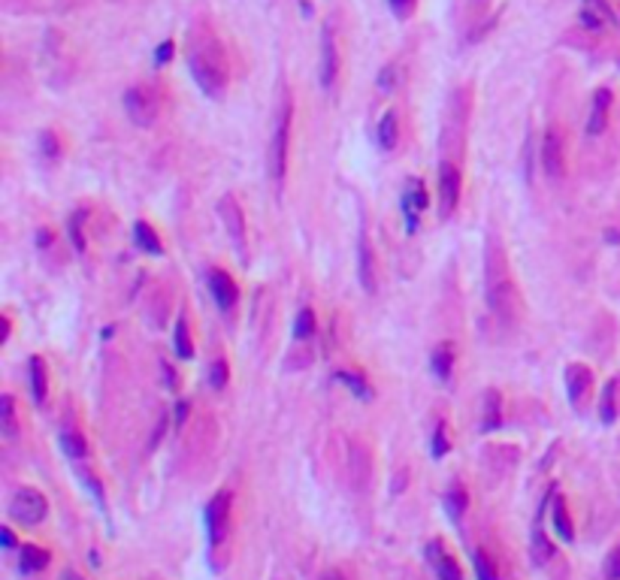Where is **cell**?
<instances>
[{
	"label": "cell",
	"instance_id": "1",
	"mask_svg": "<svg viewBox=\"0 0 620 580\" xmlns=\"http://www.w3.org/2000/svg\"><path fill=\"white\" fill-rule=\"evenodd\" d=\"M188 70L194 76L197 88L206 97H221L228 88V55L221 43L209 31H191L188 36Z\"/></svg>",
	"mask_w": 620,
	"mask_h": 580
},
{
	"label": "cell",
	"instance_id": "2",
	"mask_svg": "<svg viewBox=\"0 0 620 580\" xmlns=\"http://www.w3.org/2000/svg\"><path fill=\"white\" fill-rule=\"evenodd\" d=\"M484 284H487V306L503 323H515L518 314V296H515V284L508 278V266L499 245L491 239L487 242V254H484Z\"/></svg>",
	"mask_w": 620,
	"mask_h": 580
},
{
	"label": "cell",
	"instance_id": "3",
	"mask_svg": "<svg viewBox=\"0 0 620 580\" xmlns=\"http://www.w3.org/2000/svg\"><path fill=\"white\" fill-rule=\"evenodd\" d=\"M288 133H291V103H282V112L276 118V130H272V139H269V149H267V169L279 185L284 178V166H288Z\"/></svg>",
	"mask_w": 620,
	"mask_h": 580
},
{
	"label": "cell",
	"instance_id": "4",
	"mask_svg": "<svg viewBox=\"0 0 620 580\" xmlns=\"http://www.w3.org/2000/svg\"><path fill=\"white\" fill-rule=\"evenodd\" d=\"M46 514H49V502L33 487H18L13 493V499H9V517L21 526H40Z\"/></svg>",
	"mask_w": 620,
	"mask_h": 580
},
{
	"label": "cell",
	"instance_id": "5",
	"mask_svg": "<svg viewBox=\"0 0 620 580\" xmlns=\"http://www.w3.org/2000/svg\"><path fill=\"white\" fill-rule=\"evenodd\" d=\"M124 112L137 127H149L158 118V97L149 88H130L124 94Z\"/></svg>",
	"mask_w": 620,
	"mask_h": 580
},
{
	"label": "cell",
	"instance_id": "6",
	"mask_svg": "<svg viewBox=\"0 0 620 580\" xmlns=\"http://www.w3.org/2000/svg\"><path fill=\"white\" fill-rule=\"evenodd\" d=\"M206 529H209V541L212 544H221L230 532V493L221 490L215 499L209 502L206 508Z\"/></svg>",
	"mask_w": 620,
	"mask_h": 580
},
{
	"label": "cell",
	"instance_id": "7",
	"mask_svg": "<svg viewBox=\"0 0 620 580\" xmlns=\"http://www.w3.org/2000/svg\"><path fill=\"white\" fill-rule=\"evenodd\" d=\"M218 215H221L224 227H228L233 248L240 251V254H245V221H242V205L233 200V193H224V197H221V203H218Z\"/></svg>",
	"mask_w": 620,
	"mask_h": 580
},
{
	"label": "cell",
	"instance_id": "8",
	"mask_svg": "<svg viewBox=\"0 0 620 580\" xmlns=\"http://www.w3.org/2000/svg\"><path fill=\"white\" fill-rule=\"evenodd\" d=\"M427 203H430V193H427L424 181L421 178H409L405 181V190H402V215H405V230L418 227V218L421 212L427 209Z\"/></svg>",
	"mask_w": 620,
	"mask_h": 580
},
{
	"label": "cell",
	"instance_id": "9",
	"mask_svg": "<svg viewBox=\"0 0 620 580\" xmlns=\"http://www.w3.org/2000/svg\"><path fill=\"white\" fill-rule=\"evenodd\" d=\"M457 203H460V169L445 161L439 166V209L448 218L457 209Z\"/></svg>",
	"mask_w": 620,
	"mask_h": 580
},
{
	"label": "cell",
	"instance_id": "10",
	"mask_svg": "<svg viewBox=\"0 0 620 580\" xmlns=\"http://www.w3.org/2000/svg\"><path fill=\"white\" fill-rule=\"evenodd\" d=\"M209 294L215 299V306L221 311H230L236 306V296H240V290H236L233 278L224 272V269H212L209 272Z\"/></svg>",
	"mask_w": 620,
	"mask_h": 580
},
{
	"label": "cell",
	"instance_id": "11",
	"mask_svg": "<svg viewBox=\"0 0 620 580\" xmlns=\"http://www.w3.org/2000/svg\"><path fill=\"white\" fill-rule=\"evenodd\" d=\"M542 163H545V173L557 178L563 176V142H560V133L551 127L545 130V142H542Z\"/></svg>",
	"mask_w": 620,
	"mask_h": 580
},
{
	"label": "cell",
	"instance_id": "12",
	"mask_svg": "<svg viewBox=\"0 0 620 580\" xmlns=\"http://www.w3.org/2000/svg\"><path fill=\"white\" fill-rule=\"evenodd\" d=\"M427 553H430V562H433V571H436V580H463V571L460 565L454 562V556L445 553L442 544H430L427 547Z\"/></svg>",
	"mask_w": 620,
	"mask_h": 580
},
{
	"label": "cell",
	"instance_id": "13",
	"mask_svg": "<svg viewBox=\"0 0 620 580\" xmlns=\"http://www.w3.org/2000/svg\"><path fill=\"white\" fill-rule=\"evenodd\" d=\"M336 43H333V31L324 28L321 31V85L324 88H330L333 79H336Z\"/></svg>",
	"mask_w": 620,
	"mask_h": 580
},
{
	"label": "cell",
	"instance_id": "14",
	"mask_svg": "<svg viewBox=\"0 0 620 580\" xmlns=\"http://www.w3.org/2000/svg\"><path fill=\"white\" fill-rule=\"evenodd\" d=\"M593 384V375H590V369H584V366H569L566 369V387H569V402L572 405H578L584 396H587V387Z\"/></svg>",
	"mask_w": 620,
	"mask_h": 580
},
{
	"label": "cell",
	"instance_id": "15",
	"mask_svg": "<svg viewBox=\"0 0 620 580\" xmlns=\"http://www.w3.org/2000/svg\"><path fill=\"white\" fill-rule=\"evenodd\" d=\"M357 275L366 294H375V266H373V251H369L366 236H360V248H357Z\"/></svg>",
	"mask_w": 620,
	"mask_h": 580
},
{
	"label": "cell",
	"instance_id": "16",
	"mask_svg": "<svg viewBox=\"0 0 620 580\" xmlns=\"http://www.w3.org/2000/svg\"><path fill=\"white\" fill-rule=\"evenodd\" d=\"M608 106H611V94H608V91H596L593 109H590V121H587V133H590V136H599V133L605 130Z\"/></svg>",
	"mask_w": 620,
	"mask_h": 580
},
{
	"label": "cell",
	"instance_id": "17",
	"mask_svg": "<svg viewBox=\"0 0 620 580\" xmlns=\"http://www.w3.org/2000/svg\"><path fill=\"white\" fill-rule=\"evenodd\" d=\"M21 571L25 574H31V571H43L46 565H49V550H43V547H37V544H25L21 547Z\"/></svg>",
	"mask_w": 620,
	"mask_h": 580
},
{
	"label": "cell",
	"instance_id": "18",
	"mask_svg": "<svg viewBox=\"0 0 620 580\" xmlns=\"http://www.w3.org/2000/svg\"><path fill=\"white\" fill-rule=\"evenodd\" d=\"M499 423H503V396H499L496 390H487V396H484V420H481V426H484V429H496Z\"/></svg>",
	"mask_w": 620,
	"mask_h": 580
},
{
	"label": "cell",
	"instance_id": "19",
	"mask_svg": "<svg viewBox=\"0 0 620 580\" xmlns=\"http://www.w3.org/2000/svg\"><path fill=\"white\" fill-rule=\"evenodd\" d=\"M134 239H137V245H139L142 251H149V254H164V245H161L158 233L151 230V224L137 221V224H134Z\"/></svg>",
	"mask_w": 620,
	"mask_h": 580
},
{
	"label": "cell",
	"instance_id": "20",
	"mask_svg": "<svg viewBox=\"0 0 620 580\" xmlns=\"http://www.w3.org/2000/svg\"><path fill=\"white\" fill-rule=\"evenodd\" d=\"M400 139V127H397V112H385L378 121V145L385 151H390Z\"/></svg>",
	"mask_w": 620,
	"mask_h": 580
},
{
	"label": "cell",
	"instance_id": "21",
	"mask_svg": "<svg viewBox=\"0 0 620 580\" xmlns=\"http://www.w3.org/2000/svg\"><path fill=\"white\" fill-rule=\"evenodd\" d=\"M28 372H31V396H33V402L43 405V402H46V387H49V384H46L43 360H40V357H31Z\"/></svg>",
	"mask_w": 620,
	"mask_h": 580
},
{
	"label": "cell",
	"instance_id": "22",
	"mask_svg": "<svg viewBox=\"0 0 620 580\" xmlns=\"http://www.w3.org/2000/svg\"><path fill=\"white\" fill-rule=\"evenodd\" d=\"M451 366H454V348L445 342V345H439L433 350V375H436L439 381H448L451 378Z\"/></svg>",
	"mask_w": 620,
	"mask_h": 580
},
{
	"label": "cell",
	"instance_id": "23",
	"mask_svg": "<svg viewBox=\"0 0 620 580\" xmlns=\"http://www.w3.org/2000/svg\"><path fill=\"white\" fill-rule=\"evenodd\" d=\"M0 429H4V435L9 441L18 435V423H16V402H13V396H4L0 399Z\"/></svg>",
	"mask_w": 620,
	"mask_h": 580
},
{
	"label": "cell",
	"instance_id": "24",
	"mask_svg": "<svg viewBox=\"0 0 620 580\" xmlns=\"http://www.w3.org/2000/svg\"><path fill=\"white\" fill-rule=\"evenodd\" d=\"M551 517H554V529H557V535H560V538H563V541H572V538H575V532H572L569 511H566V502L560 499V495H557V502H554Z\"/></svg>",
	"mask_w": 620,
	"mask_h": 580
},
{
	"label": "cell",
	"instance_id": "25",
	"mask_svg": "<svg viewBox=\"0 0 620 580\" xmlns=\"http://www.w3.org/2000/svg\"><path fill=\"white\" fill-rule=\"evenodd\" d=\"M173 345H176V354L182 360L194 357V345H191V335H188V321L178 318L176 321V330H173Z\"/></svg>",
	"mask_w": 620,
	"mask_h": 580
},
{
	"label": "cell",
	"instance_id": "26",
	"mask_svg": "<svg viewBox=\"0 0 620 580\" xmlns=\"http://www.w3.org/2000/svg\"><path fill=\"white\" fill-rule=\"evenodd\" d=\"M551 556H554L551 541L545 538L542 526H535V529H533V562H535V565H545L547 559H551Z\"/></svg>",
	"mask_w": 620,
	"mask_h": 580
},
{
	"label": "cell",
	"instance_id": "27",
	"mask_svg": "<svg viewBox=\"0 0 620 580\" xmlns=\"http://www.w3.org/2000/svg\"><path fill=\"white\" fill-rule=\"evenodd\" d=\"M61 447H64V453L70 456V459H82L88 453V447H85V441H82V435L79 432H61Z\"/></svg>",
	"mask_w": 620,
	"mask_h": 580
},
{
	"label": "cell",
	"instance_id": "28",
	"mask_svg": "<svg viewBox=\"0 0 620 580\" xmlns=\"http://www.w3.org/2000/svg\"><path fill=\"white\" fill-rule=\"evenodd\" d=\"M445 508H448L451 520H460L463 511H466V493H463L460 487H451L448 495H445Z\"/></svg>",
	"mask_w": 620,
	"mask_h": 580
},
{
	"label": "cell",
	"instance_id": "29",
	"mask_svg": "<svg viewBox=\"0 0 620 580\" xmlns=\"http://www.w3.org/2000/svg\"><path fill=\"white\" fill-rule=\"evenodd\" d=\"M294 335H296V338H309V335H315V311H312V308H303L300 314H296Z\"/></svg>",
	"mask_w": 620,
	"mask_h": 580
},
{
	"label": "cell",
	"instance_id": "30",
	"mask_svg": "<svg viewBox=\"0 0 620 580\" xmlns=\"http://www.w3.org/2000/svg\"><path fill=\"white\" fill-rule=\"evenodd\" d=\"M82 227H85V212H76L70 218V239H73L76 251H85V233H82Z\"/></svg>",
	"mask_w": 620,
	"mask_h": 580
},
{
	"label": "cell",
	"instance_id": "31",
	"mask_svg": "<svg viewBox=\"0 0 620 580\" xmlns=\"http://www.w3.org/2000/svg\"><path fill=\"white\" fill-rule=\"evenodd\" d=\"M614 393H617L614 381H611V384H605L602 405H599V417H602V423H611V420H614Z\"/></svg>",
	"mask_w": 620,
	"mask_h": 580
},
{
	"label": "cell",
	"instance_id": "32",
	"mask_svg": "<svg viewBox=\"0 0 620 580\" xmlns=\"http://www.w3.org/2000/svg\"><path fill=\"white\" fill-rule=\"evenodd\" d=\"M475 574H479V580H499L496 568H493V562H491V556H487V553H475Z\"/></svg>",
	"mask_w": 620,
	"mask_h": 580
},
{
	"label": "cell",
	"instance_id": "33",
	"mask_svg": "<svg viewBox=\"0 0 620 580\" xmlns=\"http://www.w3.org/2000/svg\"><path fill=\"white\" fill-rule=\"evenodd\" d=\"M336 381H342V384H348V387H351V393H354V396H363V399L369 396V390H366V381L360 378V375H348V372H339V375H336Z\"/></svg>",
	"mask_w": 620,
	"mask_h": 580
},
{
	"label": "cell",
	"instance_id": "34",
	"mask_svg": "<svg viewBox=\"0 0 620 580\" xmlns=\"http://www.w3.org/2000/svg\"><path fill=\"white\" fill-rule=\"evenodd\" d=\"M209 384L215 387V390H221V387L228 384V362H224V360H215V362H212V372H209Z\"/></svg>",
	"mask_w": 620,
	"mask_h": 580
},
{
	"label": "cell",
	"instance_id": "35",
	"mask_svg": "<svg viewBox=\"0 0 620 580\" xmlns=\"http://www.w3.org/2000/svg\"><path fill=\"white\" fill-rule=\"evenodd\" d=\"M605 577H608V580H620V547L608 553V559H605Z\"/></svg>",
	"mask_w": 620,
	"mask_h": 580
},
{
	"label": "cell",
	"instance_id": "36",
	"mask_svg": "<svg viewBox=\"0 0 620 580\" xmlns=\"http://www.w3.org/2000/svg\"><path fill=\"white\" fill-rule=\"evenodd\" d=\"M445 453H448V439H445V426L439 423V429L433 435V456L439 459V456H445Z\"/></svg>",
	"mask_w": 620,
	"mask_h": 580
},
{
	"label": "cell",
	"instance_id": "37",
	"mask_svg": "<svg viewBox=\"0 0 620 580\" xmlns=\"http://www.w3.org/2000/svg\"><path fill=\"white\" fill-rule=\"evenodd\" d=\"M388 6L393 9V16H397V18H405V16H412L415 0H388Z\"/></svg>",
	"mask_w": 620,
	"mask_h": 580
},
{
	"label": "cell",
	"instance_id": "38",
	"mask_svg": "<svg viewBox=\"0 0 620 580\" xmlns=\"http://www.w3.org/2000/svg\"><path fill=\"white\" fill-rule=\"evenodd\" d=\"M393 82H397V67H385V70H381V79H378V88H381V91H390Z\"/></svg>",
	"mask_w": 620,
	"mask_h": 580
},
{
	"label": "cell",
	"instance_id": "39",
	"mask_svg": "<svg viewBox=\"0 0 620 580\" xmlns=\"http://www.w3.org/2000/svg\"><path fill=\"white\" fill-rule=\"evenodd\" d=\"M170 58H173V43H161L158 52H154V60H158V64H166Z\"/></svg>",
	"mask_w": 620,
	"mask_h": 580
},
{
	"label": "cell",
	"instance_id": "40",
	"mask_svg": "<svg viewBox=\"0 0 620 580\" xmlns=\"http://www.w3.org/2000/svg\"><path fill=\"white\" fill-rule=\"evenodd\" d=\"M0 541H4V547H6V550L16 544V538H13V532H9V529H0Z\"/></svg>",
	"mask_w": 620,
	"mask_h": 580
},
{
	"label": "cell",
	"instance_id": "41",
	"mask_svg": "<svg viewBox=\"0 0 620 580\" xmlns=\"http://www.w3.org/2000/svg\"><path fill=\"white\" fill-rule=\"evenodd\" d=\"M37 239H40L37 245H40V248H46V245H49V242H52V233H46V230H40V233H37Z\"/></svg>",
	"mask_w": 620,
	"mask_h": 580
},
{
	"label": "cell",
	"instance_id": "42",
	"mask_svg": "<svg viewBox=\"0 0 620 580\" xmlns=\"http://www.w3.org/2000/svg\"><path fill=\"white\" fill-rule=\"evenodd\" d=\"M185 414H188V405H185V402H178V408H176V420L182 423V420H185Z\"/></svg>",
	"mask_w": 620,
	"mask_h": 580
},
{
	"label": "cell",
	"instance_id": "43",
	"mask_svg": "<svg viewBox=\"0 0 620 580\" xmlns=\"http://www.w3.org/2000/svg\"><path fill=\"white\" fill-rule=\"evenodd\" d=\"M61 580H85V577H82V574H76V571H64V574H61Z\"/></svg>",
	"mask_w": 620,
	"mask_h": 580
}]
</instances>
